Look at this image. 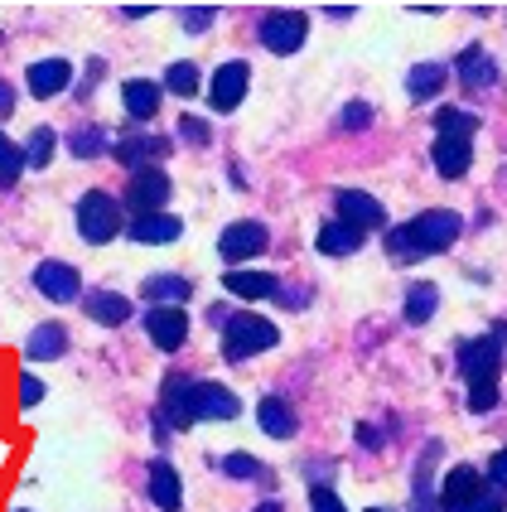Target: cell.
I'll list each match as a JSON object with an SVG mask.
<instances>
[{
    "mask_svg": "<svg viewBox=\"0 0 507 512\" xmlns=\"http://www.w3.org/2000/svg\"><path fill=\"white\" fill-rule=\"evenodd\" d=\"M34 290H44L58 305H68V300L83 295V281H78V271H73L68 261H39V266H34Z\"/></svg>",
    "mask_w": 507,
    "mask_h": 512,
    "instance_id": "12",
    "label": "cell"
},
{
    "mask_svg": "<svg viewBox=\"0 0 507 512\" xmlns=\"http://www.w3.org/2000/svg\"><path fill=\"white\" fill-rule=\"evenodd\" d=\"M102 145H107V131H102V126H83V131L73 136V155H78V160H92V155H102Z\"/></svg>",
    "mask_w": 507,
    "mask_h": 512,
    "instance_id": "33",
    "label": "cell"
},
{
    "mask_svg": "<svg viewBox=\"0 0 507 512\" xmlns=\"http://www.w3.org/2000/svg\"><path fill=\"white\" fill-rule=\"evenodd\" d=\"M83 310H87V319H97V324H126V319H131V300L116 295V290H87Z\"/></svg>",
    "mask_w": 507,
    "mask_h": 512,
    "instance_id": "19",
    "label": "cell"
},
{
    "mask_svg": "<svg viewBox=\"0 0 507 512\" xmlns=\"http://www.w3.org/2000/svg\"><path fill=\"white\" fill-rule=\"evenodd\" d=\"M10 112H15V87L0 83V116H10Z\"/></svg>",
    "mask_w": 507,
    "mask_h": 512,
    "instance_id": "43",
    "label": "cell"
},
{
    "mask_svg": "<svg viewBox=\"0 0 507 512\" xmlns=\"http://www.w3.org/2000/svg\"><path fill=\"white\" fill-rule=\"evenodd\" d=\"M435 459H440V445H425L421 464H416V498H411V512H440L435 488H430V469H435Z\"/></svg>",
    "mask_w": 507,
    "mask_h": 512,
    "instance_id": "27",
    "label": "cell"
},
{
    "mask_svg": "<svg viewBox=\"0 0 507 512\" xmlns=\"http://www.w3.org/2000/svg\"><path fill=\"white\" fill-rule=\"evenodd\" d=\"M445 87V68L440 63H416L411 68V78H406V92H411V102H425V97H435Z\"/></svg>",
    "mask_w": 507,
    "mask_h": 512,
    "instance_id": "28",
    "label": "cell"
},
{
    "mask_svg": "<svg viewBox=\"0 0 507 512\" xmlns=\"http://www.w3.org/2000/svg\"><path fill=\"white\" fill-rule=\"evenodd\" d=\"M459 232H464V218L454 213V208H430V213H416L406 228H392L387 232V252L396 256H430V252H445L459 242Z\"/></svg>",
    "mask_w": 507,
    "mask_h": 512,
    "instance_id": "1",
    "label": "cell"
},
{
    "mask_svg": "<svg viewBox=\"0 0 507 512\" xmlns=\"http://www.w3.org/2000/svg\"><path fill=\"white\" fill-rule=\"evenodd\" d=\"M276 343H281L276 324L261 319V314H252V310L232 314V319L223 324V358L227 363H247V358L266 353V348H276Z\"/></svg>",
    "mask_w": 507,
    "mask_h": 512,
    "instance_id": "3",
    "label": "cell"
},
{
    "mask_svg": "<svg viewBox=\"0 0 507 512\" xmlns=\"http://www.w3.org/2000/svg\"><path fill=\"white\" fill-rule=\"evenodd\" d=\"M165 87L174 92V97H194L198 92V63H169Z\"/></svg>",
    "mask_w": 507,
    "mask_h": 512,
    "instance_id": "31",
    "label": "cell"
},
{
    "mask_svg": "<svg viewBox=\"0 0 507 512\" xmlns=\"http://www.w3.org/2000/svg\"><path fill=\"white\" fill-rule=\"evenodd\" d=\"M223 474H232V479H266V469H261L252 455H227Z\"/></svg>",
    "mask_w": 507,
    "mask_h": 512,
    "instance_id": "34",
    "label": "cell"
},
{
    "mask_svg": "<svg viewBox=\"0 0 507 512\" xmlns=\"http://www.w3.org/2000/svg\"><path fill=\"white\" fill-rule=\"evenodd\" d=\"M488 479H493V488H507V450H498V455H493V464H488Z\"/></svg>",
    "mask_w": 507,
    "mask_h": 512,
    "instance_id": "42",
    "label": "cell"
},
{
    "mask_svg": "<svg viewBox=\"0 0 507 512\" xmlns=\"http://www.w3.org/2000/svg\"><path fill=\"white\" fill-rule=\"evenodd\" d=\"M145 334H150V343L160 353H174V348H184V339H189V314L179 310V305H155V310L145 314Z\"/></svg>",
    "mask_w": 507,
    "mask_h": 512,
    "instance_id": "9",
    "label": "cell"
},
{
    "mask_svg": "<svg viewBox=\"0 0 507 512\" xmlns=\"http://www.w3.org/2000/svg\"><path fill=\"white\" fill-rule=\"evenodd\" d=\"M483 493V479L469 469V464H459V469H450L445 474V488H440V498H445V508L450 512H464L474 498Z\"/></svg>",
    "mask_w": 507,
    "mask_h": 512,
    "instance_id": "18",
    "label": "cell"
},
{
    "mask_svg": "<svg viewBox=\"0 0 507 512\" xmlns=\"http://www.w3.org/2000/svg\"><path fill=\"white\" fill-rule=\"evenodd\" d=\"M474 131H479V116L459 112V107H440L435 112V170L445 179H459L469 174V160H474Z\"/></svg>",
    "mask_w": 507,
    "mask_h": 512,
    "instance_id": "2",
    "label": "cell"
},
{
    "mask_svg": "<svg viewBox=\"0 0 507 512\" xmlns=\"http://www.w3.org/2000/svg\"><path fill=\"white\" fill-rule=\"evenodd\" d=\"M121 102H126V112L136 116V121H150V116L160 112V83L131 78V83H121Z\"/></svg>",
    "mask_w": 507,
    "mask_h": 512,
    "instance_id": "23",
    "label": "cell"
},
{
    "mask_svg": "<svg viewBox=\"0 0 507 512\" xmlns=\"http://www.w3.org/2000/svg\"><path fill=\"white\" fill-rule=\"evenodd\" d=\"M310 508L314 512H348L343 503H338V493L329 484H310Z\"/></svg>",
    "mask_w": 507,
    "mask_h": 512,
    "instance_id": "36",
    "label": "cell"
},
{
    "mask_svg": "<svg viewBox=\"0 0 507 512\" xmlns=\"http://www.w3.org/2000/svg\"><path fill=\"white\" fill-rule=\"evenodd\" d=\"M256 421H261V430H266L271 440H290V435L300 430L295 411H290V401H281V397H266V401H261V406H256Z\"/></svg>",
    "mask_w": 507,
    "mask_h": 512,
    "instance_id": "22",
    "label": "cell"
},
{
    "mask_svg": "<svg viewBox=\"0 0 507 512\" xmlns=\"http://www.w3.org/2000/svg\"><path fill=\"white\" fill-rule=\"evenodd\" d=\"M256 512H285V508H281V503H276V498H271V503H261V508H256Z\"/></svg>",
    "mask_w": 507,
    "mask_h": 512,
    "instance_id": "44",
    "label": "cell"
},
{
    "mask_svg": "<svg viewBox=\"0 0 507 512\" xmlns=\"http://www.w3.org/2000/svg\"><path fill=\"white\" fill-rule=\"evenodd\" d=\"M73 83V63L68 58H39L29 63V92L44 102V97H58L63 87Z\"/></svg>",
    "mask_w": 507,
    "mask_h": 512,
    "instance_id": "14",
    "label": "cell"
},
{
    "mask_svg": "<svg viewBox=\"0 0 507 512\" xmlns=\"http://www.w3.org/2000/svg\"><path fill=\"white\" fill-rule=\"evenodd\" d=\"M498 406V382H474L469 387V411H493Z\"/></svg>",
    "mask_w": 507,
    "mask_h": 512,
    "instance_id": "35",
    "label": "cell"
},
{
    "mask_svg": "<svg viewBox=\"0 0 507 512\" xmlns=\"http://www.w3.org/2000/svg\"><path fill=\"white\" fill-rule=\"evenodd\" d=\"M367 121H372V107H367V102H348V107H343V126H348V131H363Z\"/></svg>",
    "mask_w": 507,
    "mask_h": 512,
    "instance_id": "39",
    "label": "cell"
},
{
    "mask_svg": "<svg viewBox=\"0 0 507 512\" xmlns=\"http://www.w3.org/2000/svg\"><path fill=\"white\" fill-rule=\"evenodd\" d=\"M435 310H440V290H435V285L416 281L406 290V319H411V324H425Z\"/></svg>",
    "mask_w": 507,
    "mask_h": 512,
    "instance_id": "29",
    "label": "cell"
},
{
    "mask_svg": "<svg viewBox=\"0 0 507 512\" xmlns=\"http://www.w3.org/2000/svg\"><path fill=\"white\" fill-rule=\"evenodd\" d=\"M179 232H184L179 218L155 213V218H136V223L126 228V237H131V242H145V247H155V242H179Z\"/></svg>",
    "mask_w": 507,
    "mask_h": 512,
    "instance_id": "24",
    "label": "cell"
},
{
    "mask_svg": "<svg viewBox=\"0 0 507 512\" xmlns=\"http://www.w3.org/2000/svg\"><path fill=\"white\" fill-rule=\"evenodd\" d=\"M498 368H503V343L493 339V334L459 343V372H464L469 387L474 382H498Z\"/></svg>",
    "mask_w": 507,
    "mask_h": 512,
    "instance_id": "7",
    "label": "cell"
},
{
    "mask_svg": "<svg viewBox=\"0 0 507 512\" xmlns=\"http://www.w3.org/2000/svg\"><path fill=\"white\" fill-rule=\"evenodd\" d=\"M363 242H367V232L353 228V223H343V218L324 223V228H319V237H314V247H319L324 256H353Z\"/></svg>",
    "mask_w": 507,
    "mask_h": 512,
    "instance_id": "17",
    "label": "cell"
},
{
    "mask_svg": "<svg viewBox=\"0 0 507 512\" xmlns=\"http://www.w3.org/2000/svg\"><path fill=\"white\" fill-rule=\"evenodd\" d=\"M141 295L155 300V305H184V300L194 295V285L184 281V276H145Z\"/></svg>",
    "mask_w": 507,
    "mask_h": 512,
    "instance_id": "26",
    "label": "cell"
},
{
    "mask_svg": "<svg viewBox=\"0 0 507 512\" xmlns=\"http://www.w3.org/2000/svg\"><path fill=\"white\" fill-rule=\"evenodd\" d=\"M305 34H310L305 10H271V15L261 20V44H266L271 54H295V49H305Z\"/></svg>",
    "mask_w": 507,
    "mask_h": 512,
    "instance_id": "6",
    "label": "cell"
},
{
    "mask_svg": "<svg viewBox=\"0 0 507 512\" xmlns=\"http://www.w3.org/2000/svg\"><path fill=\"white\" fill-rule=\"evenodd\" d=\"M213 15H218V10H213V5H189V10H179V20H184V29H189V34H198V29H208L213 25Z\"/></svg>",
    "mask_w": 507,
    "mask_h": 512,
    "instance_id": "37",
    "label": "cell"
},
{
    "mask_svg": "<svg viewBox=\"0 0 507 512\" xmlns=\"http://www.w3.org/2000/svg\"><path fill=\"white\" fill-rule=\"evenodd\" d=\"M223 285L232 290V295H242V300H266V295H281V281L271 276V271H227Z\"/></svg>",
    "mask_w": 507,
    "mask_h": 512,
    "instance_id": "20",
    "label": "cell"
},
{
    "mask_svg": "<svg viewBox=\"0 0 507 512\" xmlns=\"http://www.w3.org/2000/svg\"><path fill=\"white\" fill-rule=\"evenodd\" d=\"M63 348H68V329H63V324H39L25 343V358H34V363H54V358H63Z\"/></svg>",
    "mask_w": 507,
    "mask_h": 512,
    "instance_id": "25",
    "label": "cell"
},
{
    "mask_svg": "<svg viewBox=\"0 0 507 512\" xmlns=\"http://www.w3.org/2000/svg\"><path fill=\"white\" fill-rule=\"evenodd\" d=\"M54 145H58V136L49 131V126H39V131L29 136V145H25V160L34 165V170H44V165L54 160Z\"/></svg>",
    "mask_w": 507,
    "mask_h": 512,
    "instance_id": "32",
    "label": "cell"
},
{
    "mask_svg": "<svg viewBox=\"0 0 507 512\" xmlns=\"http://www.w3.org/2000/svg\"><path fill=\"white\" fill-rule=\"evenodd\" d=\"M112 155L121 165H131V174H136V170H145V160H165L169 141L165 136H121V141L112 145Z\"/></svg>",
    "mask_w": 507,
    "mask_h": 512,
    "instance_id": "16",
    "label": "cell"
},
{
    "mask_svg": "<svg viewBox=\"0 0 507 512\" xmlns=\"http://www.w3.org/2000/svg\"><path fill=\"white\" fill-rule=\"evenodd\" d=\"M78 232H83V242H97V247L112 242L121 232V203L112 194H102V189L83 194V203H78Z\"/></svg>",
    "mask_w": 507,
    "mask_h": 512,
    "instance_id": "5",
    "label": "cell"
},
{
    "mask_svg": "<svg viewBox=\"0 0 507 512\" xmlns=\"http://www.w3.org/2000/svg\"><path fill=\"white\" fill-rule=\"evenodd\" d=\"M39 397H44V382L39 377H20V406H39Z\"/></svg>",
    "mask_w": 507,
    "mask_h": 512,
    "instance_id": "41",
    "label": "cell"
},
{
    "mask_svg": "<svg viewBox=\"0 0 507 512\" xmlns=\"http://www.w3.org/2000/svg\"><path fill=\"white\" fill-rule=\"evenodd\" d=\"M247 83H252V68L237 58V63H223L218 73H213V87H208V102H213V112H237V102L247 97Z\"/></svg>",
    "mask_w": 507,
    "mask_h": 512,
    "instance_id": "10",
    "label": "cell"
},
{
    "mask_svg": "<svg viewBox=\"0 0 507 512\" xmlns=\"http://www.w3.org/2000/svg\"><path fill=\"white\" fill-rule=\"evenodd\" d=\"M266 242H271V232L261 228L256 218H242V223H232V228L218 237V252L227 261H252V256L266 252Z\"/></svg>",
    "mask_w": 507,
    "mask_h": 512,
    "instance_id": "11",
    "label": "cell"
},
{
    "mask_svg": "<svg viewBox=\"0 0 507 512\" xmlns=\"http://www.w3.org/2000/svg\"><path fill=\"white\" fill-rule=\"evenodd\" d=\"M179 136H184V141L208 145V136H213V131H208V121H198V116H184V121H179Z\"/></svg>",
    "mask_w": 507,
    "mask_h": 512,
    "instance_id": "40",
    "label": "cell"
},
{
    "mask_svg": "<svg viewBox=\"0 0 507 512\" xmlns=\"http://www.w3.org/2000/svg\"><path fill=\"white\" fill-rule=\"evenodd\" d=\"M338 218L367 232V228H382V223H387V208L372 199V194H363V189H343V194H338Z\"/></svg>",
    "mask_w": 507,
    "mask_h": 512,
    "instance_id": "13",
    "label": "cell"
},
{
    "mask_svg": "<svg viewBox=\"0 0 507 512\" xmlns=\"http://www.w3.org/2000/svg\"><path fill=\"white\" fill-rule=\"evenodd\" d=\"M242 411V401H237V392H227L223 382H203L198 377L194 392H189V426L194 421H232Z\"/></svg>",
    "mask_w": 507,
    "mask_h": 512,
    "instance_id": "8",
    "label": "cell"
},
{
    "mask_svg": "<svg viewBox=\"0 0 507 512\" xmlns=\"http://www.w3.org/2000/svg\"><path fill=\"white\" fill-rule=\"evenodd\" d=\"M367 512H387V508H367Z\"/></svg>",
    "mask_w": 507,
    "mask_h": 512,
    "instance_id": "46",
    "label": "cell"
},
{
    "mask_svg": "<svg viewBox=\"0 0 507 512\" xmlns=\"http://www.w3.org/2000/svg\"><path fill=\"white\" fill-rule=\"evenodd\" d=\"M25 150L10 141L5 131H0V189H15V179H20V170H25Z\"/></svg>",
    "mask_w": 507,
    "mask_h": 512,
    "instance_id": "30",
    "label": "cell"
},
{
    "mask_svg": "<svg viewBox=\"0 0 507 512\" xmlns=\"http://www.w3.org/2000/svg\"><path fill=\"white\" fill-rule=\"evenodd\" d=\"M459 83L464 87H474V92H483V87H493L498 83V63L483 54L479 44H469L464 54H459Z\"/></svg>",
    "mask_w": 507,
    "mask_h": 512,
    "instance_id": "21",
    "label": "cell"
},
{
    "mask_svg": "<svg viewBox=\"0 0 507 512\" xmlns=\"http://www.w3.org/2000/svg\"><path fill=\"white\" fill-rule=\"evenodd\" d=\"M464 512H507V498H503V488H493V493H479L474 503Z\"/></svg>",
    "mask_w": 507,
    "mask_h": 512,
    "instance_id": "38",
    "label": "cell"
},
{
    "mask_svg": "<svg viewBox=\"0 0 507 512\" xmlns=\"http://www.w3.org/2000/svg\"><path fill=\"white\" fill-rule=\"evenodd\" d=\"M493 339H498V343H507V324H498V329H493Z\"/></svg>",
    "mask_w": 507,
    "mask_h": 512,
    "instance_id": "45",
    "label": "cell"
},
{
    "mask_svg": "<svg viewBox=\"0 0 507 512\" xmlns=\"http://www.w3.org/2000/svg\"><path fill=\"white\" fill-rule=\"evenodd\" d=\"M150 503L160 512L184 508V484H179V474H174L169 459H155V464H150Z\"/></svg>",
    "mask_w": 507,
    "mask_h": 512,
    "instance_id": "15",
    "label": "cell"
},
{
    "mask_svg": "<svg viewBox=\"0 0 507 512\" xmlns=\"http://www.w3.org/2000/svg\"><path fill=\"white\" fill-rule=\"evenodd\" d=\"M169 194H174V184L165 179V170L145 165V170L131 174V189L121 194V208H126V213H136V218H155V213H165Z\"/></svg>",
    "mask_w": 507,
    "mask_h": 512,
    "instance_id": "4",
    "label": "cell"
}]
</instances>
